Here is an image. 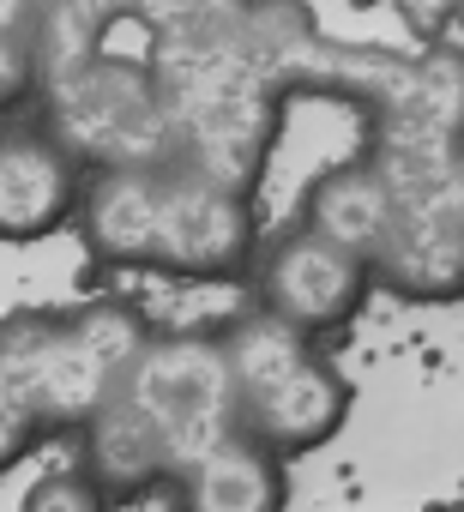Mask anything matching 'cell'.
I'll return each instance as SVG.
<instances>
[{
	"mask_svg": "<svg viewBox=\"0 0 464 512\" xmlns=\"http://www.w3.org/2000/svg\"><path fill=\"white\" fill-rule=\"evenodd\" d=\"M73 229L103 272H145L181 284L248 278L266 241L254 187L205 163L91 169Z\"/></svg>",
	"mask_w": 464,
	"mask_h": 512,
	"instance_id": "6da1fadb",
	"label": "cell"
},
{
	"mask_svg": "<svg viewBox=\"0 0 464 512\" xmlns=\"http://www.w3.org/2000/svg\"><path fill=\"white\" fill-rule=\"evenodd\" d=\"M223 434H236L223 332H151L115 398L79 434V458L115 500H139L169 488Z\"/></svg>",
	"mask_w": 464,
	"mask_h": 512,
	"instance_id": "7a4b0ae2",
	"label": "cell"
},
{
	"mask_svg": "<svg viewBox=\"0 0 464 512\" xmlns=\"http://www.w3.org/2000/svg\"><path fill=\"white\" fill-rule=\"evenodd\" d=\"M151 332L133 302L0 314V476L61 434H85Z\"/></svg>",
	"mask_w": 464,
	"mask_h": 512,
	"instance_id": "3957f363",
	"label": "cell"
},
{
	"mask_svg": "<svg viewBox=\"0 0 464 512\" xmlns=\"http://www.w3.org/2000/svg\"><path fill=\"white\" fill-rule=\"evenodd\" d=\"M223 332L229 380H236V428L272 446L278 458L320 452L350 416V380L332 368L320 338L272 320L266 308H242Z\"/></svg>",
	"mask_w": 464,
	"mask_h": 512,
	"instance_id": "277c9868",
	"label": "cell"
},
{
	"mask_svg": "<svg viewBox=\"0 0 464 512\" xmlns=\"http://www.w3.org/2000/svg\"><path fill=\"white\" fill-rule=\"evenodd\" d=\"M248 278H254V308H266L272 320L308 338H332L368 308V290L380 272L362 247H350L326 223L296 217L260 241Z\"/></svg>",
	"mask_w": 464,
	"mask_h": 512,
	"instance_id": "5b68a950",
	"label": "cell"
},
{
	"mask_svg": "<svg viewBox=\"0 0 464 512\" xmlns=\"http://www.w3.org/2000/svg\"><path fill=\"white\" fill-rule=\"evenodd\" d=\"M91 169L43 115H0V241L31 247L79 223Z\"/></svg>",
	"mask_w": 464,
	"mask_h": 512,
	"instance_id": "8992f818",
	"label": "cell"
},
{
	"mask_svg": "<svg viewBox=\"0 0 464 512\" xmlns=\"http://www.w3.org/2000/svg\"><path fill=\"white\" fill-rule=\"evenodd\" d=\"M169 500L175 512H290V458L236 428L169 482Z\"/></svg>",
	"mask_w": 464,
	"mask_h": 512,
	"instance_id": "52a82bcc",
	"label": "cell"
},
{
	"mask_svg": "<svg viewBox=\"0 0 464 512\" xmlns=\"http://www.w3.org/2000/svg\"><path fill=\"white\" fill-rule=\"evenodd\" d=\"M37 13L43 0H0V115L37 91Z\"/></svg>",
	"mask_w": 464,
	"mask_h": 512,
	"instance_id": "ba28073f",
	"label": "cell"
},
{
	"mask_svg": "<svg viewBox=\"0 0 464 512\" xmlns=\"http://www.w3.org/2000/svg\"><path fill=\"white\" fill-rule=\"evenodd\" d=\"M109 506H115V494L97 482V470L85 458L37 470L19 494V512H109Z\"/></svg>",
	"mask_w": 464,
	"mask_h": 512,
	"instance_id": "9c48e42d",
	"label": "cell"
},
{
	"mask_svg": "<svg viewBox=\"0 0 464 512\" xmlns=\"http://www.w3.org/2000/svg\"><path fill=\"white\" fill-rule=\"evenodd\" d=\"M434 512H464V500H452V506H434Z\"/></svg>",
	"mask_w": 464,
	"mask_h": 512,
	"instance_id": "30bf717a",
	"label": "cell"
}]
</instances>
